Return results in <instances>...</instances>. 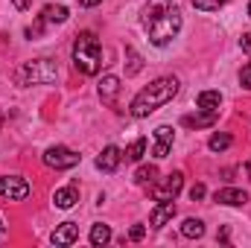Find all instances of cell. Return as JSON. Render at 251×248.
I'll use <instances>...</instances> for the list:
<instances>
[{"label":"cell","mask_w":251,"mask_h":248,"mask_svg":"<svg viewBox=\"0 0 251 248\" xmlns=\"http://www.w3.org/2000/svg\"><path fill=\"white\" fill-rule=\"evenodd\" d=\"M219 102H222L219 91H201V94L196 97V105H199L201 111H219Z\"/></svg>","instance_id":"16"},{"label":"cell","mask_w":251,"mask_h":248,"mask_svg":"<svg viewBox=\"0 0 251 248\" xmlns=\"http://www.w3.org/2000/svg\"><path fill=\"white\" fill-rule=\"evenodd\" d=\"M143 26L155 47H167L181 29V12L173 0H149L143 6Z\"/></svg>","instance_id":"1"},{"label":"cell","mask_w":251,"mask_h":248,"mask_svg":"<svg viewBox=\"0 0 251 248\" xmlns=\"http://www.w3.org/2000/svg\"><path fill=\"white\" fill-rule=\"evenodd\" d=\"M100 64H102L100 38H97L91 29L79 32L76 41H73V67H76L79 73H85V76H94V73L100 70Z\"/></svg>","instance_id":"3"},{"label":"cell","mask_w":251,"mask_h":248,"mask_svg":"<svg viewBox=\"0 0 251 248\" xmlns=\"http://www.w3.org/2000/svg\"><path fill=\"white\" fill-rule=\"evenodd\" d=\"M59 76V67L53 59H35V62H24L15 73L18 85H53Z\"/></svg>","instance_id":"4"},{"label":"cell","mask_w":251,"mask_h":248,"mask_svg":"<svg viewBox=\"0 0 251 248\" xmlns=\"http://www.w3.org/2000/svg\"><path fill=\"white\" fill-rule=\"evenodd\" d=\"M44 21L64 24V21H67V9H64V6H47V9H44Z\"/></svg>","instance_id":"21"},{"label":"cell","mask_w":251,"mask_h":248,"mask_svg":"<svg viewBox=\"0 0 251 248\" xmlns=\"http://www.w3.org/2000/svg\"><path fill=\"white\" fill-rule=\"evenodd\" d=\"M6 237V225H3V219H0V240Z\"/></svg>","instance_id":"32"},{"label":"cell","mask_w":251,"mask_h":248,"mask_svg":"<svg viewBox=\"0 0 251 248\" xmlns=\"http://www.w3.org/2000/svg\"><path fill=\"white\" fill-rule=\"evenodd\" d=\"M143 152H146V140L143 137H137L128 149H126V161H131V164H137L140 158H143Z\"/></svg>","instance_id":"18"},{"label":"cell","mask_w":251,"mask_h":248,"mask_svg":"<svg viewBox=\"0 0 251 248\" xmlns=\"http://www.w3.org/2000/svg\"><path fill=\"white\" fill-rule=\"evenodd\" d=\"M108 240H111V228L108 225H94L91 228V243L94 246H105Z\"/></svg>","instance_id":"19"},{"label":"cell","mask_w":251,"mask_h":248,"mask_svg":"<svg viewBox=\"0 0 251 248\" xmlns=\"http://www.w3.org/2000/svg\"><path fill=\"white\" fill-rule=\"evenodd\" d=\"M231 143H234V140H231V134H225V131H219V134H213V137L207 140V146H210L213 152H225Z\"/></svg>","instance_id":"20"},{"label":"cell","mask_w":251,"mask_h":248,"mask_svg":"<svg viewBox=\"0 0 251 248\" xmlns=\"http://www.w3.org/2000/svg\"><path fill=\"white\" fill-rule=\"evenodd\" d=\"M246 173H249V178H251V161H249V164H246Z\"/></svg>","instance_id":"33"},{"label":"cell","mask_w":251,"mask_h":248,"mask_svg":"<svg viewBox=\"0 0 251 248\" xmlns=\"http://www.w3.org/2000/svg\"><path fill=\"white\" fill-rule=\"evenodd\" d=\"M53 201H56V207H62V210H67V207H73V204L79 201V190H76L73 184H70V187H62V190H56Z\"/></svg>","instance_id":"14"},{"label":"cell","mask_w":251,"mask_h":248,"mask_svg":"<svg viewBox=\"0 0 251 248\" xmlns=\"http://www.w3.org/2000/svg\"><path fill=\"white\" fill-rule=\"evenodd\" d=\"M117 94H120V79L117 76H102L100 79V99L105 102V105H114L117 102Z\"/></svg>","instance_id":"8"},{"label":"cell","mask_w":251,"mask_h":248,"mask_svg":"<svg viewBox=\"0 0 251 248\" xmlns=\"http://www.w3.org/2000/svg\"><path fill=\"white\" fill-rule=\"evenodd\" d=\"M213 198H216L219 204H231V207H240V204L249 201V196H246L243 190H237V187H222V190H216Z\"/></svg>","instance_id":"10"},{"label":"cell","mask_w":251,"mask_h":248,"mask_svg":"<svg viewBox=\"0 0 251 248\" xmlns=\"http://www.w3.org/2000/svg\"><path fill=\"white\" fill-rule=\"evenodd\" d=\"M222 3H225V0H193V6L201 9V12H216Z\"/></svg>","instance_id":"24"},{"label":"cell","mask_w":251,"mask_h":248,"mask_svg":"<svg viewBox=\"0 0 251 248\" xmlns=\"http://www.w3.org/2000/svg\"><path fill=\"white\" fill-rule=\"evenodd\" d=\"M249 15H251V3H249Z\"/></svg>","instance_id":"35"},{"label":"cell","mask_w":251,"mask_h":248,"mask_svg":"<svg viewBox=\"0 0 251 248\" xmlns=\"http://www.w3.org/2000/svg\"><path fill=\"white\" fill-rule=\"evenodd\" d=\"M155 175H158V170H155V167H140V170L134 173V181H137V184H152V181H155Z\"/></svg>","instance_id":"23"},{"label":"cell","mask_w":251,"mask_h":248,"mask_svg":"<svg viewBox=\"0 0 251 248\" xmlns=\"http://www.w3.org/2000/svg\"><path fill=\"white\" fill-rule=\"evenodd\" d=\"M176 94H178V79H176V76H161V79H155L149 88H143V91L131 99V117H149L152 111H158L161 105H167Z\"/></svg>","instance_id":"2"},{"label":"cell","mask_w":251,"mask_h":248,"mask_svg":"<svg viewBox=\"0 0 251 248\" xmlns=\"http://www.w3.org/2000/svg\"><path fill=\"white\" fill-rule=\"evenodd\" d=\"M0 196L9 198V201H24L29 196V184L18 175H3L0 178Z\"/></svg>","instance_id":"6"},{"label":"cell","mask_w":251,"mask_h":248,"mask_svg":"<svg viewBox=\"0 0 251 248\" xmlns=\"http://www.w3.org/2000/svg\"><path fill=\"white\" fill-rule=\"evenodd\" d=\"M44 164L53 167V170H70V167L79 164V155L67 146H53V149L44 152Z\"/></svg>","instance_id":"5"},{"label":"cell","mask_w":251,"mask_h":248,"mask_svg":"<svg viewBox=\"0 0 251 248\" xmlns=\"http://www.w3.org/2000/svg\"><path fill=\"white\" fill-rule=\"evenodd\" d=\"M181 187H184V175H181V173H173V175H167L164 184L152 187V196H155L158 201H170V198H176V196L181 193Z\"/></svg>","instance_id":"7"},{"label":"cell","mask_w":251,"mask_h":248,"mask_svg":"<svg viewBox=\"0 0 251 248\" xmlns=\"http://www.w3.org/2000/svg\"><path fill=\"white\" fill-rule=\"evenodd\" d=\"M181 234H184L187 240H199V237L204 234V225H201V219H184V225H181Z\"/></svg>","instance_id":"17"},{"label":"cell","mask_w":251,"mask_h":248,"mask_svg":"<svg viewBox=\"0 0 251 248\" xmlns=\"http://www.w3.org/2000/svg\"><path fill=\"white\" fill-rule=\"evenodd\" d=\"M0 125H3V114H0Z\"/></svg>","instance_id":"34"},{"label":"cell","mask_w":251,"mask_h":248,"mask_svg":"<svg viewBox=\"0 0 251 248\" xmlns=\"http://www.w3.org/2000/svg\"><path fill=\"white\" fill-rule=\"evenodd\" d=\"M240 82H243V88L251 91V64H246V67L240 70Z\"/></svg>","instance_id":"26"},{"label":"cell","mask_w":251,"mask_h":248,"mask_svg":"<svg viewBox=\"0 0 251 248\" xmlns=\"http://www.w3.org/2000/svg\"><path fill=\"white\" fill-rule=\"evenodd\" d=\"M155 137H158V143H155V158H167V152H170V146H173V128L170 125H161V128H155Z\"/></svg>","instance_id":"13"},{"label":"cell","mask_w":251,"mask_h":248,"mask_svg":"<svg viewBox=\"0 0 251 248\" xmlns=\"http://www.w3.org/2000/svg\"><path fill=\"white\" fill-rule=\"evenodd\" d=\"M181 123L187 128H207V125L216 123V111H204V114H187L181 117Z\"/></svg>","instance_id":"15"},{"label":"cell","mask_w":251,"mask_h":248,"mask_svg":"<svg viewBox=\"0 0 251 248\" xmlns=\"http://www.w3.org/2000/svg\"><path fill=\"white\" fill-rule=\"evenodd\" d=\"M120 161H123V152H120L117 146H105L102 155L97 158V167H100L102 173H114V170L120 167Z\"/></svg>","instance_id":"9"},{"label":"cell","mask_w":251,"mask_h":248,"mask_svg":"<svg viewBox=\"0 0 251 248\" xmlns=\"http://www.w3.org/2000/svg\"><path fill=\"white\" fill-rule=\"evenodd\" d=\"M243 47L251 53V32H246V35H243Z\"/></svg>","instance_id":"30"},{"label":"cell","mask_w":251,"mask_h":248,"mask_svg":"<svg viewBox=\"0 0 251 248\" xmlns=\"http://www.w3.org/2000/svg\"><path fill=\"white\" fill-rule=\"evenodd\" d=\"M126 56H128V67H126V73H128V76L140 73V67H143V62H140L137 50H134V47H126Z\"/></svg>","instance_id":"22"},{"label":"cell","mask_w":251,"mask_h":248,"mask_svg":"<svg viewBox=\"0 0 251 248\" xmlns=\"http://www.w3.org/2000/svg\"><path fill=\"white\" fill-rule=\"evenodd\" d=\"M190 198H193V201L204 198V184H196V187H193V190H190Z\"/></svg>","instance_id":"28"},{"label":"cell","mask_w":251,"mask_h":248,"mask_svg":"<svg viewBox=\"0 0 251 248\" xmlns=\"http://www.w3.org/2000/svg\"><path fill=\"white\" fill-rule=\"evenodd\" d=\"M143 237H146V228H143V225H134V228L128 231V240H134V243L143 240Z\"/></svg>","instance_id":"27"},{"label":"cell","mask_w":251,"mask_h":248,"mask_svg":"<svg viewBox=\"0 0 251 248\" xmlns=\"http://www.w3.org/2000/svg\"><path fill=\"white\" fill-rule=\"evenodd\" d=\"M79 3H82V6H88V9H91V6H100V3H102V0H79Z\"/></svg>","instance_id":"31"},{"label":"cell","mask_w":251,"mask_h":248,"mask_svg":"<svg viewBox=\"0 0 251 248\" xmlns=\"http://www.w3.org/2000/svg\"><path fill=\"white\" fill-rule=\"evenodd\" d=\"M173 216H176V204H173V198H170V201H161V204L152 210V216H149V225H152V228H164V225H167Z\"/></svg>","instance_id":"11"},{"label":"cell","mask_w":251,"mask_h":248,"mask_svg":"<svg viewBox=\"0 0 251 248\" xmlns=\"http://www.w3.org/2000/svg\"><path fill=\"white\" fill-rule=\"evenodd\" d=\"M79 240V225L76 222H64L59 225L56 231H53V243L56 246H70V243H76Z\"/></svg>","instance_id":"12"},{"label":"cell","mask_w":251,"mask_h":248,"mask_svg":"<svg viewBox=\"0 0 251 248\" xmlns=\"http://www.w3.org/2000/svg\"><path fill=\"white\" fill-rule=\"evenodd\" d=\"M12 6L24 12V9H29V6H32V0H12Z\"/></svg>","instance_id":"29"},{"label":"cell","mask_w":251,"mask_h":248,"mask_svg":"<svg viewBox=\"0 0 251 248\" xmlns=\"http://www.w3.org/2000/svg\"><path fill=\"white\" fill-rule=\"evenodd\" d=\"M41 29H44V15H41V18L26 29V38H38V35H41Z\"/></svg>","instance_id":"25"}]
</instances>
